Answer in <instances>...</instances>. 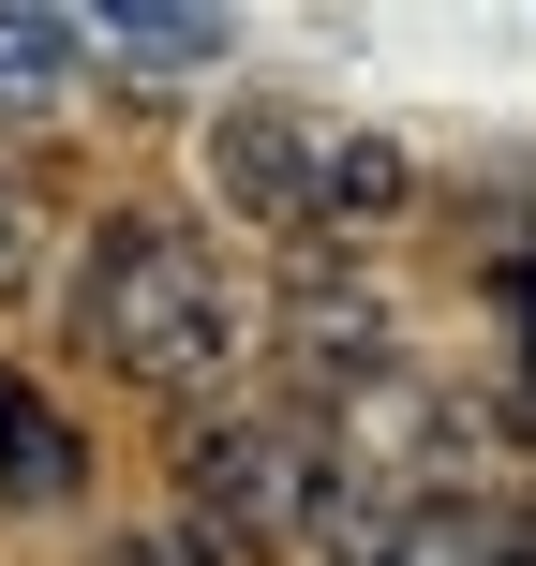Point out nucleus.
Masks as SVG:
<instances>
[{"label": "nucleus", "mask_w": 536, "mask_h": 566, "mask_svg": "<svg viewBox=\"0 0 536 566\" xmlns=\"http://www.w3.org/2000/svg\"><path fill=\"white\" fill-rule=\"evenodd\" d=\"M105 45L135 60V75H209V60L239 45V15H209V0H119Z\"/></svg>", "instance_id": "obj_3"}, {"label": "nucleus", "mask_w": 536, "mask_h": 566, "mask_svg": "<svg viewBox=\"0 0 536 566\" xmlns=\"http://www.w3.org/2000/svg\"><path fill=\"white\" fill-rule=\"evenodd\" d=\"M90 492V448H75V418H45L15 462H0V507H75Z\"/></svg>", "instance_id": "obj_5"}, {"label": "nucleus", "mask_w": 536, "mask_h": 566, "mask_svg": "<svg viewBox=\"0 0 536 566\" xmlns=\"http://www.w3.org/2000/svg\"><path fill=\"white\" fill-rule=\"evenodd\" d=\"M45 418H60V402H45V388H30V373H15V358H0V462H15V448H30V432H45Z\"/></svg>", "instance_id": "obj_6"}, {"label": "nucleus", "mask_w": 536, "mask_h": 566, "mask_svg": "<svg viewBox=\"0 0 536 566\" xmlns=\"http://www.w3.org/2000/svg\"><path fill=\"white\" fill-rule=\"evenodd\" d=\"M119 566H224V537H209V522H179V537H119Z\"/></svg>", "instance_id": "obj_7"}, {"label": "nucleus", "mask_w": 536, "mask_h": 566, "mask_svg": "<svg viewBox=\"0 0 536 566\" xmlns=\"http://www.w3.org/2000/svg\"><path fill=\"white\" fill-rule=\"evenodd\" d=\"M105 45L90 15H45V0H0V105H45V90H75V60Z\"/></svg>", "instance_id": "obj_4"}, {"label": "nucleus", "mask_w": 536, "mask_h": 566, "mask_svg": "<svg viewBox=\"0 0 536 566\" xmlns=\"http://www.w3.org/2000/svg\"><path fill=\"white\" fill-rule=\"evenodd\" d=\"M75 328H90V358L135 373V388H209V373H239V343H254V298H239V269L209 254L195 224L105 209V239H90V269H75Z\"/></svg>", "instance_id": "obj_1"}, {"label": "nucleus", "mask_w": 536, "mask_h": 566, "mask_svg": "<svg viewBox=\"0 0 536 566\" xmlns=\"http://www.w3.org/2000/svg\"><path fill=\"white\" fill-rule=\"evenodd\" d=\"M0 283H30V209L0 195Z\"/></svg>", "instance_id": "obj_8"}, {"label": "nucleus", "mask_w": 536, "mask_h": 566, "mask_svg": "<svg viewBox=\"0 0 536 566\" xmlns=\"http://www.w3.org/2000/svg\"><path fill=\"white\" fill-rule=\"evenodd\" d=\"M209 195L254 209V224H313V239H372L402 224V195H418V165H402L388 135H343V119L283 105V90H254V105L209 119Z\"/></svg>", "instance_id": "obj_2"}, {"label": "nucleus", "mask_w": 536, "mask_h": 566, "mask_svg": "<svg viewBox=\"0 0 536 566\" xmlns=\"http://www.w3.org/2000/svg\"><path fill=\"white\" fill-rule=\"evenodd\" d=\"M507 328H522V358H536V254L507 269Z\"/></svg>", "instance_id": "obj_9"}]
</instances>
